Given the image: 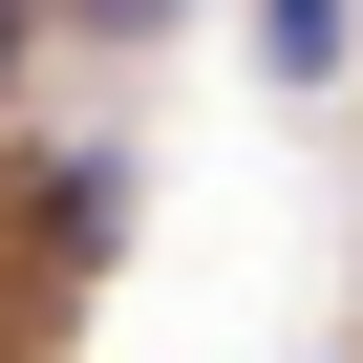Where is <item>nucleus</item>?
<instances>
[{
  "label": "nucleus",
  "mask_w": 363,
  "mask_h": 363,
  "mask_svg": "<svg viewBox=\"0 0 363 363\" xmlns=\"http://www.w3.org/2000/svg\"><path fill=\"white\" fill-rule=\"evenodd\" d=\"M257 65H278V86H320V65H342V0H257Z\"/></svg>",
  "instance_id": "f257e3e1"
},
{
  "label": "nucleus",
  "mask_w": 363,
  "mask_h": 363,
  "mask_svg": "<svg viewBox=\"0 0 363 363\" xmlns=\"http://www.w3.org/2000/svg\"><path fill=\"white\" fill-rule=\"evenodd\" d=\"M65 22H150V0H65Z\"/></svg>",
  "instance_id": "f03ea898"
},
{
  "label": "nucleus",
  "mask_w": 363,
  "mask_h": 363,
  "mask_svg": "<svg viewBox=\"0 0 363 363\" xmlns=\"http://www.w3.org/2000/svg\"><path fill=\"white\" fill-rule=\"evenodd\" d=\"M0 65H22V0H0Z\"/></svg>",
  "instance_id": "7ed1b4c3"
}]
</instances>
